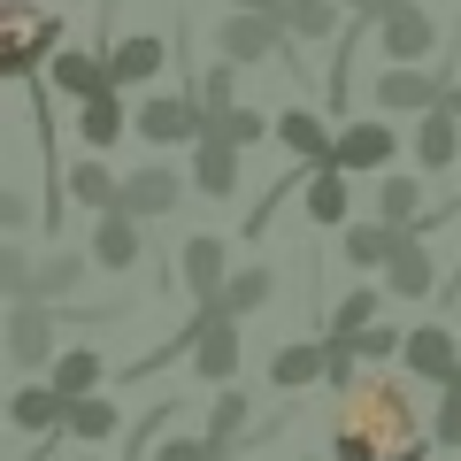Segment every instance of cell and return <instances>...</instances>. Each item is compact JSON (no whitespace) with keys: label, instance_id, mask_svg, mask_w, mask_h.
<instances>
[{"label":"cell","instance_id":"obj_45","mask_svg":"<svg viewBox=\"0 0 461 461\" xmlns=\"http://www.w3.org/2000/svg\"><path fill=\"white\" fill-rule=\"evenodd\" d=\"M0 415H8V400H0Z\"/></svg>","mask_w":461,"mask_h":461},{"label":"cell","instance_id":"obj_21","mask_svg":"<svg viewBox=\"0 0 461 461\" xmlns=\"http://www.w3.org/2000/svg\"><path fill=\"white\" fill-rule=\"evenodd\" d=\"M100 85H108V54H93V47H62L47 62V93H69V100H93Z\"/></svg>","mask_w":461,"mask_h":461},{"label":"cell","instance_id":"obj_46","mask_svg":"<svg viewBox=\"0 0 461 461\" xmlns=\"http://www.w3.org/2000/svg\"><path fill=\"white\" fill-rule=\"evenodd\" d=\"M223 461H230V454H223Z\"/></svg>","mask_w":461,"mask_h":461},{"label":"cell","instance_id":"obj_20","mask_svg":"<svg viewBox=\"0 0 461 461\" xmlns=\"http://www.w3.org/2000/svg\"><path fill=\"white\" fill-rule=\"evenodd\" d=\"M62 177H69V200H77L85 215H108L115 200H123V169H108L100 154H77V162H69Z\"/></svg>","mask_w":461,"mask_h":461},{"label":"cell","instance_id":"obj_15","mask_svg":"<svg viewBox=\"0 0 461 461\" xmlns=\"http://www.w3.org/2000/svg\"><path fill=\"white\" fill-rule=\"evenodd\" d=\"M139 254H147V223H131L123 208L93 215V269H139Z\"/></svg>","mask_w":461,"mask_h":461},{"label":"cell","instance_id":"obj_22","mask_svg":"<svg viewBox=\"0 0 461 461\" xmlns=\"http://www.w3.org/2000/svg\"><path fill=\"white\" fill-rule=\"evenodd\" d=\"M415 162H423L430 177H446V169L461 162V115H446V108L415 115Z\"/></svg>","mask_w":461,"mask_h":461},{"label":"cell","instance_id":"obj_12","mask_svg":"<svg viewBox=\"0 0 461 461\" xmlns=\"http://www.w3.org/2000/svg\"><path fill=\"white\" fill-rule=\"evenodd\" d=\"M54 54H62V23H54V16H39V23H23V32H8V39H0V85L39 77V62H54Z\"/></svg>","mask_w":461,"mask_h":461},{"label":"cell","instance_id":"obj_2","mask_svg":"<svg viewBox=\"0 0 461 461\" xmlns=\"http://www.w3.org/2000/svg\"><path fill=\"white\" fill-rule=\"evenodd\" d=\"M185 362H193V377L215 384V393L239 377V323L223 315V300H215V308H193V323H185Z\"/></svg>","mask_w":461,"mask_h":461},{"label":"cell","instance_id":"obj_4","mask_svg":"<svg viewBox=\"0 0 461 461\" xmlns=\"http://www.w3.org/2000/svg\"><path fill=\"white\" fill-rule=\"evenodd\" d=\"M446 93H454L446 69H377V85H369L377 115H430V108H446Z\"/></svg>","mask_w":461,"mask_h":461},{"label":"cell","instance_id":"obj_11","mask_svg":"<svg viewBox=\"0 0 461 461\" xmlns=\"http://www.w3.org/2000/svg\"><path fill=\"white\" fill-rule=\"evenodd\" d=\"M400 362H408L415 377H430V384L446 393V384H461V339H454L446 323H423V330H408Z\"/></svg>","mask_w":461,"mask_h":461},{"label":"cell","instance_id":"obj_28","mask_svg":"<svg viewBox=\"0 0 461 461\" xmlns=\"http://www.w3.org/2000/svg\"><path fill=\"white\" fill-rule=\"evenodd\" d=\"M208 139H223V147H262V139H277V115H262V108H223V115H208Z\"/></svg>","mask_w":461,"mask_h":461},{"label":"cell","instance_id":"obj_42","mask_svg":"<svg viewBox=\"0 0 461 461\" xmlns=\"http://www.w3.org/2000/svg\"><path fill=\"white\" fill-rule=\"evenodd\" d=\"M239 16H285V0H230Z\"/></svg>","mask_w":461,"mask_h":461},{"label":"cell","instance_id":"obj_26","mask_svg":"<svg viewBox=\"0 0 461 461\" xmlns=\"http://www.w3.org/2000/svg\"><path fill=\"white\" fill-rule=\"evenodd\" d=\"M346 215H354L346 177H339V169H315V177H308V223L315 230H346Z\"/></svg>","mask_w":461,"mask_h":461},{"label":"cell","instance_id":"obj_29","mask_svg":"<svg viewBox=\"0 0 461 461\" xmlns=\"http://www.w3.org/2000/svg\"><path fill=\"white\" fill-rule=\"evenodd\" d=\"M269 300H277V269H230V285H223V315L230 323H239V315H254V308H269Z\"/></svg>","mask_w":461,"mask_h":461},{"label":"cell","instance_id":"obj_17","mask_svg":"<svg viewBox=\"0 0 461 461\" xmlns=\"http://www.w3.org/2000/svg\"><path fill=\"white\" fill-rule=\"evenodd\" d=\"M8 423H16V430H23V438H32V446H39V438H47V430H62V423H69V400H62V393H54V384H47V377H32V384H23V393H16V400H8Z\"/></svg>","mask_w":461,"mask_h":461},{"label":"cell","instance_id":"obj_19","mask_svg":"<svg viewBox=\"0 0 461 461\" xmlns=\"http://www.w3.org/2000/svg\"><path fill=\"white\" fill-rule=\"evenodd\" d=\"M430 285H438V262H430V239H408V230H400V254L384 262V293H393V300H423Z\"/></svg>","mask_w":461,"mask_h":461},{"label":"cell","instance_id":"obj_23","mask_svg":"<svg viewBox=\"0 0 461 461\" xmlns=\"http://www.w3.org/2000/svg\"><path fill=\"white\" fill-rule=\"evenodd\" d=\"M315 377H330V346L323 339H300V346H277V354H269V384H277V393H300V384H315Z\"/></svg>","mask_w":461,"mask_h":461},{"label":"cell","instance_id":"obj_13","mask_svg":"<svg viewBox=\"0 0 461 461\" xmlns=\"http://www.w3.org/2000/svg\"><path fill=\"white\" fill-rule=\"evenodd\" d=\"M100 54H108V85L123 93V85H154V77H162L169 39H154V32H123L115 47H100Z\"/></svg>","mask_w":461,"mask_h":461},{"label":"cell","instance_id":"obj_10","mask_svg":"<svg viewBox=\"0 0 461 461\" xmlns=\"http://www.w3.org/2000/svg\"><path fill=\"white\" fill-rule=\"evenodd\" d=\"M177 277H185V293H193L200 308H215V300H223V285H230V254H223V239H215V230H193V239H185Z\"/></svg>","mask_w":461,"mask_h":461},{"label":"cell","instance_id":"obj_7","mask_svg":"<svg viewBox=\"0 0 461 461\" xmlns=\"http://www.w3.org/2000/svg\"><path fill=\"white\" fill-rule=\"evenodd\" d=\"M285 16H239L230 8L223 23H215V62H269V54H285Z\"/></svg>","mask_w":461,"mask_h":461},{"label":"cell","instance_id":"obj_36","mask_svg":"<svg viewBox=\"0 0 461 461\" xmlns=\"http://www.w3.org/2000/svg\"><path fill=\"white\" fill-rule=\"evenodd\" d=\"M230 85H239V62H208V69H200V100H208V115L239 108V100H230Z\"/></svg>","mask_w":461,"mask_h":461},{"label":"cell","instance_id":"obj_39","mask_svg":"<svg viewBox=\"0 0 461 461\" xmlns=\"http://www.w3.org/2000/svg\"><path fill=\"white\" fill-rule=\"evenodd\" d=\"M23 223H32V200L0 185V230H23Z\"/></svg>","mask_w":461,"mask_h":461},{"label":"cell","instance_id":"obj_18","mask_svg":"<svg viewBox=\"0 0 461 461\" xmlns=\"http://www.w3.org/2000/svg\"><path fill=\"white\" fill-rule=\"evenodd\" d=\"M47 384L69 400V408H77V400H93L100 384H108V354H100V346H69V354H54Z\"/></svg>","mask_w":461,"mask_h":461},{"label":"cell","instance_id":"obj_16","mask_svg":"<svg viewBox=\"0 0 461 461\" xmlns=\"http://www.w3.org/2000/svg\"><path fill=\"white\" fill-rule=\"evenodd\" d=\"M123 131H131V108H123L115 85H100L93 100H77V139H85V154H108Z\"/></svg>","mask_w":461,"mask_h":461},{"label":"cell","instance_id":"obj_6","mask_svg":"<svg viewBox=\"0 0 461 461\" xmlns=\"http://www.w3.org/2000/svg\"><path fill=\"white\" fill-rule=\"evenodd\" d=\"M393 154H400V131L384 123V115H362V123H346L339 131V177H377V169H393Z\"/></svg>","mask_w":461,"mask_h":461},{"label":"cell","instance_id":"obj_33","mask_svg":"<svg viewBox=\"0 0 461 461\" xmlns=\"http://www.w3.org/2000/svg\"><path fill=\"white\" fill-rule=\"evenodd\" d=\"M339 16H346L339 0H285V32H293L300 47H315V39H330V32H339Z\"/></svg>","mask_w":461,"mask_h":461},{"label":"cell","instance_id":"obj_41","mask_svg":"<svg viewBox=\"0 0 461 461\" xmlns=\"http://www.w3.org/2000/svg\"><path fill=\"white\" fill-rule=\"evenodd\" d=\"M339 8H346V16H354V23H377L384 8H393V0H339Z\"/></svg>","mask_w":461,"mask_h":461},{"label":"cell","instance_id":"obj_3","mask_svg":"<svg viewBox=\"0 0 461 461\" xmlns=\"http://www.w3.org/2000/svg\"><path fill=\"white\" fill-rule=\"evenodd\" d=\"M131 131L147 147H200L208 139V100L200 93H147L131 108Z\"/></svg>","mask_w":461,"mask_h":461},{"label":"cell","instance_id":"obj_40","mask_svg":"<svg viewBox=\"0 0 461 461\" xmlns=\"http://www.w3.org/2000/svg\"><path fill=\"white\" fill-rule=\"evenodd\" d=\"M23 23H39V8H32V0H0V39H8V32H23Z\"/></svg>","mask_w":461,"mask_h":461},{"label":"cell","instance_id":"obj_8","mask_svg":"<svg viewBox=\"0 0 461 461\" xmlns=\"http://www.w3.org/2000/svg\"><path fill=\"white\" fill-rule=\"evenodd\" d=\"M185 169H169V162H147V169H131V177H123V200H115V208L131 215V223H162L169 208H177L185 200Z\"/></svg>","mask_w":461,"mask_h":461},{"label":"cell","instance_id":"obj_14","mask_svg":"<svg viewBox=\"0 0 461 461\" xmlns=\"http://www.w3.org/2000/svg\"><path fill=\"white\" fill-rule=\"evenodd\" d=\"M277 147L293 154V162H308V169L339 162V139L323 131V115H315V108H277Z\"/></svg>","mask_w":461,"mask_h":461},{"label":"cell","instance_id":"obj_34","mask_svg":"<svg viewBox=\"0 0 461 461\" xmlns=\"http://www.w3.org/2000/svg\"><path fill=\"white\" fill-rule=\"evenodd\" d=\"M247 415H254V408H247V393H239V384H223V393H215V408H208V430H200V438L223 454V446L247 430Z\"/></svg>","mask_w":461,"mask_h":461},{"label":"cell","instance_id":"obj_27","mask_svg":"<svg viewBox=\"0 0 461 461\" xmlns=\"http://www.w3.org/2000/svg\"><path fill=\"white\" fill-rule=\"evenodd\" d=\"M85 262L93 254H69V247H54V254H39V277H32V300H69L85 285Z\"/></svg>","mask_w":461,"mask_h":461},{"label":"cell","instance_id":"obj_38","mask_svg":"<svg viewBox=\"0 0 461 461\" xmlns=\"http://www.w3.org/2000/svg\"><path fill=\"white\" fill-rule=\"evenodd\" d=\"M154 461H223V454H215L208 438H162V446H154Z\"/></svg>","mask_w":461,"mask_h":461},{"label":"cell","instance_id":"obj_35","mask_svg":"<svg viewBox=\"0 0 461 461\" xmlns=\"http://www.w3.org/2000/svg\"><path fill=\"white\" fill-rule=\"evenodd\" d=\"M32 277H39V262L16 239H0V300H32Z\"/></svg>","mask_w":461,"mask_h":461},{"label":"cell","instance_id":"obj_37","mask_svg":"<svg viewBox=\"0 0 461 461\" xmlns=\"http://www.w3.org/2000/svg\"><path fill=\"white\" fill-rule=\"evenodd\" d=\"M430 438H438L446 454H461V384H446V393H438V415H430Z\"/></svg>","mask_w":461,"mask_h":461},{"label":"cell","instance_id":"obj_24","mask_svg":"<svg viewBox=\"0 0 461 461\" xmlns=\"http://www.w3.org/2000/svg\"><path fill=\"white\" fill-rule=\"evenodd\" d=\"M193 193H208V200H230V193H239V147L200 139V147H193Z\"/></svg>","mask_w":461,"mask_h":461},{"label":"cell","instance_id":"obj_5","mask_svg":"<svg viewBox=\"0 0 461 461\" xmlns=\"http://www.w3.org/2000/svg\"><path fill=\"white\" fill-rule=\"evenodd\" d=\"M8 354L23 362V377L54 369V300H8Z\"/></svg>","mask_w":461,"mask_h":461},{"label":"cell","instance_id":"obj_44","mask_svg":"<svg viewBox=\"0 0 461 461\" xmlns=\"http://www.w3.org/2000/svg\"><path fill=\"white\" fill-rule=\"evenodd\" d=\"M393 8H423V0H393Z\"/></svg>","mask_w":461,"mask_h":461},{"label":"cell","instance_id":"obj_25","mask_svg":"<svg viewBox=\"0 0 461 461\" xmlns=\"http://www.w3.org/2000/svg\"><path fill=\"white\" fill-rule=\"evenodd\" d=\"M339 254H346L354 269H384V262L400 254V230H393V223H346V230H339Z\"/></svg>","mask_w":461,"mask_h":461},{"label":"cell","instance_id":"obj_43","mask_svg":"<svg viewBox=\"0 0 461 461\" xmlns=\"http://www.w3.org/2000/svg\"><path fill=\"white\" fill-rule=\"evenodd\" d=\"M446 115H461V77H454V93H446Z\"/></svg>","mask_w":461,"mask_h":461},{"label":"cell","instance_id":"obj_31","mask_svg":"<svg viewBox=\"0 0 461 461\" xmlns=\"http://www.w3.org/2000/svg\"><path fill=\"white\" fill-rule=\"evenodd\" d=\"M69 438H85V446H100V438H115V430H123V408H115L108 393H93V400H77V408H69Z\"/></svg>","mask_w":461,"mask_h":461},{"label":"cell","instance_id":"obj_9","mask_svg":"<svg viewBox=\"0 0 461 461\" xmlns=\"http://www.w3.org/2000/svg\"><path fill=\"white\" fill-rule=\"evenodd\" d=\"M377 47H384V69H415L430 47H438L430 8H384V16H377Z\"/></svg>","mask_w":461,"mask_h":461},{"label":"cell","instance_id":"obj_1","mask_svg":"<svg viewBox=\"0 0 461 461\" xmlns=\"http://www.w3.org/2000/svg\"><path fill=\"white\" fill-rule=\"evenodd\" d=\"M430 423L415 415L400 377H346L330 408V461H423Z\"/></svg>","mask_w":461,"mask_h":461},{"label":"cell","instance_id":"obj_30","mask_svg":"<svg viewBox=\"0 0 461 461\" xmlns=\"http://www.w3.org/2000/svg\"><path fill=\"white\" fill-rule=\"evenodd\" d=\"M384 300H393V293H377V285H354V293H346L339 308H330V330H323V339H362V330L377 323V308H384Z\"/></svg>","mask_w":461,"mask_h":461},{"label":"cell","instance_id":"obj_32","mask_svg":"<svg viewBox=\"0 0 461 461\" xmlns=\"http://www.w3.org/2000/svg\"><path fill=\"white\" fill-rule=\"evenodd\" d=\"M377 223L415 230V223H423V185H415V177H384L377 185Z\"/></svg>","mask_w":461,"mask_h":461}]
</instances>
